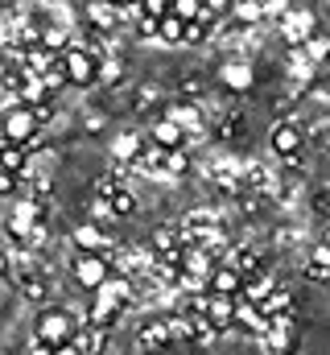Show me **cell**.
I'll use <instances>...</instances> for the list:
<instances>
[{
    "mask_svg": "<svg viewBox=\"0 0 330 355\" xmlns=\"http://www.w3.org/2000/svg\"><path fill=\"white\" fill-rule=\"evenodd\" d=\"M75 318L67 314V310H42V318H37V327H33V339H42V343H50V347H67V343H75Z\"/></svg>",
    "mask_w": 330,
    "mask_h": 355,
    "instance_id": "cell-1",
    "label": "cell"
},
{
    "mask_svg": "<svg viewBox=\"0 0 330 355\" xmlns=\"http://www.w3.org/2000/svg\"><path fill=\"white\" fill-rule=\"evenodd\" d=\"M281 33L289 37L293 50H306L314 37H318V17L310 8H289V17L281 21Z\"/></svg>",
    "mask_w": 330,
    "mask_h": 355,
    "instance_id": "cell-2",
    "label": "cell"
},
{
    "mask_svg": "<svg viewBox=\"0 0 330 355\" xmlns=\"http://www.w3.org/2000/svg\"><path fill=\"white\" fill-rule=\"evenodd\" d=\"M297 343H302V335H297L293 314L272 318V331L264 335V355H293V352H297Z\"/></svg>",
    "mask_w": 330,
    "mask_h": 355,
    "instance_id": "cell-3",
    "label": "cell"
},
{
    "mask_svg": "<svg viewBox=\"0 0 330 355\" xmlns=\"http://www.w3.org/2000/svg\"><path fill=\"white\" fill-rule=\"evenodd\" d=\"M62 71H67V79H71V87H91V83H99V62L75 46L71 54H62Z\"/></svg>",
    "mask_w": 330,
    "mask_h": 355,
    "instance_id": "cell-4",
    "label": "cell"
},
{
    "mask_svg": "<svg viewBox=\"0 0 330 355\" xmlns=\"http://www.w3.org/2000/svg\"><path fill=\"white\" fill-rule=\"evenodd\" d=\"M75 281H79L82 289H103L107 281H112V268H107V257H75Z\"/></svg>",
    "mask_w": 330,
    "mask_h": 355,
    "instance_id": "cell-5",
    "label": "cell"
},
{
    "mask_svg": "<svg viewBox=\"0 0 330 355\" xmlns=\"http://www.w3.org/2000/svg\"><path fill=\"white\" fill-rule=\"evenodd\" d=\"M169 343H173L169 318H153V322H145V327L137 331V347H141V355H162V352H169Z\"/></svg>",
    "mask_w": 330,
    "mask_h": 355,
    "instance_id": "cell-6",
    "label": "cell"
},
{
    "mask_svg": "<svg viewBox=\"0 0 330 355\" xmlns=\"http://www.w3.org/2000/svg\"><path fill=\"white\" fill-rule=\"evenodd\" d=\"M268 145L277 149V157H285V162H297V149H302V128H297L293 120H281V124L272 128Z\"/></svg>",
    "mask_w": 330,
    "mask_h": 355,
    "instance_id": "cell-7",
    "label": "cell"
},
{
    "mask_svg": "<svg viewBox=\"0 0 330 355\" xmlns=\"http://www.w3.org/2000/svg\"><path fill=\"white\" fill-rule=\"evenodd\" d=\"M236 327L248 331V335H256V339L264 343V335L272 331V318H268L260 306H252V302H236Z\"/></svg>",
    "mask_w": 330,
    "mask_h": 355,
    "instance_id": "cell-8",
    "label": "cell"
},
{
    "mask_svg": "<svg viewBox=\"0 0 330 355\" xmlns=\"http://www.w3.org/2000/svg\"><path fill=\"white\" fill-rule=\"evenodd\" d=\"M244 285L248 281L236 272V268H227V265H215V272H211V293H215V297H236V302H240Z\"/></svg>",
    "mask_w": 330,
    "mask_h": 355,
    "instance_id": "cell-9",
    "label": "cell"
},
{
    "mask_svg": "<svg viewBox=\"0 0 330 355\" xmlns=\"http://www.w3.org/2000/svg\"><path fill=\"white\" fill-rule=\"evenodd\" d=\"M207 318H211V327L223 335V331H232L236 327V297H207Z\"/></svg>",
    "mask_w": 330,
    "mask_h": 355,
    "instance_id": "cell-10",
    "label": "cell"
},
{
    "mask_svg": "<svg viewBox=\"0 0 330 355\" xmlns=\"http://www.w3.org/2000/svg\"><path fill=\"white\" fill-rule=\"evenodd\" d=\"M186 137H190V132H186V128H182L177 120H169V116L153 124V141H157L162 149H169V153H177V149H186Z\"/></svg>",
    "mask_w": 330,
    "mask_h": 355,
    "instance_id": "cell-11",
    "label": "cell"
},
{
    "mask_svg": "<svg viewBox=\"0 0 330 355\" xmlns=\"http://www.w3.org/2000/svg\"><path fill=\"white\" fill-rule=\"evenodd\" d=\"M62 67V58L58 54H50L46 46H37V50H29V54H21V71H29V75H50V71H58Z\"/></svg>",
    "mask_w": 330,
    "mask_h": 355,
    "instance_id": "cell-12",
    "label": "cell"
},
{
    "mask_svg": "<svg viewBox=\"0 0 330 355\" xmlns=\"http://www.w3.org/2000/svg\"><path fill=\"white\" fill-rule=\"evenodd\" d=\"M112 153H116L120 166H137L141 153H145V137H137V132H120L116 145H112Z\"/></svg>",
    "mask_w": 330,
    "mask_h": 355,
    "instance_id": "cell-13",
    "label": "cell"
},
{
    "mask_svg": "<svg viewBox=\"0 0 330 355\" xmlns=\"http://www.w3.org/2000/svg\"><path fill=\"white\" fill-rule=\"evenodd\" d=\"M82 12H87L95 33H112L120 25V8H112V4H82Z\"/></svg>",
    "mask_w": 330,
    "mask_h": 355,
    "instance_id": "cell-14",
    "label": "cell"
},
{
    "mask_svg": "<svg viewBox=\"0 0 330 355\" xmlns=\"http://www.w3.org/2000/svg\"><path fill=\"white\" fill-rule=\"evenodd\" d=\"M277 289H281V285H277V281H272L268 272H260V277H252V281L244 285L240 302H252V306H264V302H268V297H272Z\"/></svg>",
    "mask_w": 330,
    "mask_h": 355,
    "instance_id": "cell-15",
    "label": "cell"
},
{
    "mask_svg": "<svg viewBox=\"0 0 330 355\" xmlns=\"http://www.w3.org/2000/svg\"><path fill=\"white\" fill-rule=\"evenodd\" d=\"M165 166H169V149H162L153 137L145 141V153H141V162L132 166V170H145V174H165Z\"/></svg>",
    "mask_w": 330,
    "mask_h": 355,
    "instance_id": "cell-16",
    "label": "cell"
},
{
    "mask_svg": "<svg viewBox=\"0 0 330 355\" xmlns=\"http://www.w3.org/2000/svg\"><path fill=\"white\" fill-rule=\"evenodd\" d=\"M306 272L314 281H330V244H314L306 257Z\"/></svg>",
    "mask_w": 330,
    "mask_h": 355,
    "instance_id": "cell-17",
    "label": "cell"
},
{
    "mask_svg": "<svg viewBox=\"0 0 330 355\" xmlns=\"http://www.w3.org/2000/svg\"><path fill=\"white\" fill-rule=\"evenodd\" d=\"M75 347L82 355H103L107 347V331H99V327H82L79 335H75Z\"/></svg>",
    "mask_w": 330,
    "mask_h": 355,
    "instance_id": "cell-18",
    "label": "cell"
},
{
    "mask_svg": "<svg viewBox=\"0 0 330 355\" xmlns=\"http://www.w3.org/2000/svg\"><path fill=\"white\" fill-rule=\"evenodd\" d=\"M182 248H186L182 232H173V227H157V232H153V252H157V257H169V252H182Z\"/></svg>",
    "mask_w": 330,
    "mask_h": 355,
    "instance_id": "cell-19",
    "label": "cell"
},
{
    "mask_svg": "<svg viewBox=\"0 0 330 355\" xmlns=\"http://www.w3.org/2000/svg\"><path fill=\"white\" fill-rule=\"evenodd\" d=\"M17 293H21L25 302H33V306H42L50 289H46V281H42V277H33V272H25V277L17 281Z\"/></svg>",
    "mask_w": 330,
    "mask_h": 355,
    "instance_id": "cell-20",
    "label": "cell"
},
{
    "mask_svg": "<svg viewBox=\"0 0 330 355\" xmlns=\"http://www.w3.org/2000/svg\"><path fill=\"white\" fill-rule=\"evenodd\" d=\"M116 318H120V310H112V306H107V302H99V297L87 306V327H99V331H107Z\"/></svg>",
    "mask_w": 330,
    "mask_h": 355,
    "instance_id": "cell-21",
    "label": "cell"
},
{
    "mask_svg": "<svg viewBox=\"0 0 330 355\" xmlns=\"http://www.w3.org/2000/svg\"><path fill=\"white\" fill-rule=\"evenodd\" d=\"M260 310H264L268 318H285V314H293V293H289V289L281 285V289H277V293H272V297H268V302L260 306Z\"/></svg>",
    "mask_w": 330,
    "mask_h": 355,
    "instance_id": "cell-22",
    "label": "cell"
},
{
    "mask_svg": "<svg viewBox=\"0 0 330 355\" xmlns=\"http://www.w3.org/2000/svg\"><path fill=\"white\" fill-rule=\"evenodd\" d=\"M232 17L240 25H260V21H268V8L256 4V0H244V4H232Z\"/></svg>",
    "mask_w": 330,
    "mask_h": 355,
    "instance_id": "cell-23",
    "label": "cell"
},
{
    "mask_svg": "<svg viewBox=\"0 0 330 355\" xmlns=\"http://www.w3.org/2000/svg\"><path fill=\"white\" fill-rule=\"evenodd\" d=\"M87 215H91V223H99L103 232H107V227L120 219V215H116V207H112V198H95V202L87 207Z\"/></svg>",
    "mask_w": 330,
    "mask_h": 355,
    "instance_id": "cell-24",
    "label": "cell"
},
{
    "mask_svg": "<svg viewBox=\"0 0 330 355\" xmlns=\"http://www.w3.org/2000/svg\"><path fill=\"white\" fill-rule=\"evenodd\" d=\"M25 157H29V153H25L21 145H4V149H0V166H4V174H17V178H21V170H25Z\"/></svg>",
    "mask_w": 330,
    "mask_h": 355,
    "instance_id": "cell-25",
    "label": "cell"
},
{
    "mask_svg": "<svg viewBox=\"0 0 330 355\" xmlns=\"http://www.w3.org/2000/svg\"><path fill=\"white\" fill-rule=\"evenodd\" d=\"M194 170V157H190V149H177V153H169V166H165V174L169 178H186Z\"/></svg>",
    "mask_w": 330,
    "mask_h": 355,
    "instance_id": "cell-26",
    "label": "cell"
},
{
    "mask_svg": "<svg viewBox=\"0 0 330 355\" xmlns=\"http://www.w3.org/2000/svg\"><path fill=\"white\" fill-rule=\"evenodd\" d=\"M173 17H182L186 25L190 21H202L207 17V4H198V0H173Z\"/></svg>",
    "mask_w": 330,
    "mask_h": 355,
    "instance_id": "cell-27",
    "label": "cell"
},
{
    "mask_svg": "<svg viewBox=\"0 0 330 355\" xmlns=\"http://www.w3.org/2000/svg\"><path fill=\"white\" fill-rule=\"evenodd\" d=\"M99 83H103V87H116V83H124V62H120V58H107V62L99 67Z\"/></svg>",
    "mask_w": 330,
    "mask_h": 355,
    "instance_id": "cell-28",
    "label": "cell"
},
{
    "mask_svg": "<svg viewBox=\"0 0 330 355\" xmlns=\"http://www.w3.org/2000/svg\"><path fill=\"white\" fill-rule=\"evenodd\" d=\"M162 42H186V21H182V17L169 12L162 21Z\"/></svg>",
    "mask_w": 330,
    "mask_h": 355,
    "instance_id": "cell-29",
    "label": "cell"
},
{
    "mask_svg": "<svg viewBox=\"0 0 330 355\" xmlns=\"http://www.w3.org/2000/svg\"><path fill=\"white\" fill-rule=\"evenodd\" d=\"M112 207H116V215L124 219V215H132V211H137V194H132V190H120V194L112 198Z\"/></svg>",
    "mask_w": 330,
    "mask_h": 355,
    "instance_id": "cell-30",
    "label": "cell"
},
{
    "mask_svg": "<svg viewBox=\"0 0 330 355\" xmlns=\"http://www.w3.org/2000/svg\"><path fill=\"white\" fill-rule=\"evenodd\" d=\"M132 29H137V37H162V21H153V17H141Z\"/></svg>",
    "mask_w": 330,
    "mask_h": 355,
    "instance_id": "cell-31",
    "label": "cell"
},
{
    "mask_svg": "<svg viewBox=\"0 0 330 355\" xmlns=\"http://www.w3.org/2000/svg\"><path fill=\"white\" fill-rule=\"evenodd\" d=\"M327 54H330V42H327V37H314V42L306 46V58H310V62H322Z\"/></svg>",
    "mask_w": 330,
    "mask_h": 355,
    "instance_id": "cell-32",
    "label": "cell"
},
{
    "mask_svg": "<svg viewBox=\"0 0 330 355\" xmlns=\"http://www.w3.org/2000/svg\"><path fill=\"white\" fill-rule=\"evenodd\" d=\"M169 120H177V124H182V128H190V124H198V128H202V116H198V112H194V107H177V112H173V116H169Z\"/></svg>",
    "mask_w": 330,
    "mask_h": 355,
    "instance_id": "cell-33",
    "label": "cell"
},
{
    "mask_svg": "<svg viewBox=\"0 0 330 355\" xmlns=\"http://www.w3.org/2000/svg\"><path fill=\"white\" fill-rule=\"evenodd\" d=\"M33 112V120H37V128H46L50 120H54V103H42V107H29Z\"/></svg>",
    "mask_w": 330,
    "mask_h": 355,
    "instance_id": "cell-34",
    "label": "cell"
},
{
    "mask_svg": "<svg viewBox=\"0 0 330 355\" xmlns=\"http://www.w3.org/2000/svg\"><path fill=\"white\" fill-rule=\"evenodd\" d=\"M67 83H71V79H67V71H62V67H58V71H50V75H46V87H50V91L67 87Z\"/></svg>",
    "mask_w": 330,
    "mask_h": 355,
    "instance_id": "cell-35",
    "label": "cell"
},
{
    "mask_svg": "<svg viewBox=\"0 0 330 355\" xmlns=\"http://www.w3.org/2000/svg\"><path fill=\"white\" fill-rule=\"evenodd\" d=\"M21 190V178L17 174H0V194H17Z\"/></svg>",
    "mask_w": 330,
    "mask_h": 355,
    "instance_id": "cell-36",
    "label": "cell"
},
{
    "mask_svg": "<svg viewBox=\"0 0 330 355\" xmlns=\"http://www.w3.org/2000/svg\"><path fill=\"white\" fill-rule=\"evenodd\" d=\"M54 352H58V347H50V343L33 339V343H29V352H25V355H54Z\"/></svg>",
    "mask_w": 330,
    "mask_h": 355,
    "instance_id": "cell-37",
    "label": "cell"
},
{
    "mask_svg": "<svg viewBox=\"0 0 330 355\" xmlns=\"http://www.w3.org/2000/svg\"><path fill=\"white\" fill-rule=\"evenodd\" d=\"M103 124H107V116H99V112H91V116H87V132H99Z\"/></svg>",
    "mask_w": 330,
    "mask_h": 355,
    "instance_id": "cell-38",
    "label": "cell"
},
{
    "mask_svg": "<svg viewBox=\"0 0 330 355\" xmlns=\"http://www.w3.org/2000/svg\"><path fill=\"white\" fill-rule=\"evenodd\" d=\"M54 355H82V352H79V347H75V343H67V347H58V352H54Z\"/></svg>",
    "mask_w": 330,
    "mask_h": 355,
    "instance_id": "cell-39",
    "label": "cell"
},
{
    "mask_svg": "<svg viewBox=\"0 0 330 355\" xmlns=\"http://www.w3.org/2000/svg\"><path fill=\"white\" fill-rule=\"evenodd\" d=\"M322 244H330V227H327V232H322Z\"/></svg>",
    "mask_w": 330,
    "mask_h": 355,
    "instance_id": "cell-40",
    "label": "cell"
},
{
    "mask_svg": "<svg viewBox=\"0 0 330 355\" xmlns=\"http://www.w3.org/2000/svg\"><path fill=\"white\" fill-rule=\"evenodd\" d=\"M162 355H169V352H162Z\"/></svg>",
    "mask_w": 330,
    "mask_h": 355,
    "instance_id": "cell-41",
    "label": "cell"
}]
</instances>
